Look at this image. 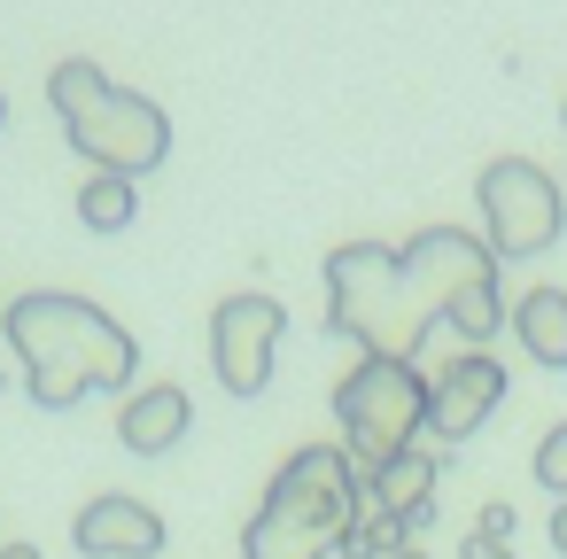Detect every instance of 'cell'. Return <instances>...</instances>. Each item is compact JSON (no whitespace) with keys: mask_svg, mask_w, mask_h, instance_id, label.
Segmentation results:
<instances>
[{"mask_svg":"<svg viewBox=\"0 0 567 559\" xmlns=\"http://www.w3.org/2000/svg\"><path fill=\"white\" fill-rule=\"evenodd\" d=\"M474 536L505 544V536H513V505H505V497H489V505H482V520H474Z\"/></svg>","mask_w":567,"mask_h":559,"instance_id":"17","label":"cell"},{"mask_svg":"<svg viewBox=\"0 0 567 559\" xmlns=\"http://www.w3.org/2000/svg\"><path fill=\"white\" fill-rule=\"evenodd\" d=\"M528 474H536V482H544L551 497H567V420H559V427H551V435L536 443V458H528Z\"/></svg>","mask_w":567,"mask_h":559,"instance_id":"16","label":"cell"},{"mask_svg":"<svg viewBox=\"0 0 567 559\" xmlns=\"http://www.w3.org/2000/svg\"><path fill=\"white\" fill-rule=\"evenodd\" d=\"M365 505L373 497H365L358 458L342 443H303V451L280 458L265 505L249 513L241 559H327V551H342V536Z\"/></svg>","mask_w":567,"mask_h":559,"instance_id":"3","label":"cell"},{"mask_svg":"<svg viewBox=\"0 0 567 559\" xmlns=\"http://www.w3.org/2000/svg\"><path fill=\"white\" fill-rule=\"evenodd\" d=\"M0 311H9V303H0Z\"/></svg>","mask_w":567,"mask_h":559,"instance_id":"23","label":"cell"},{"mask_svg":"<svg viewBox=\"0 0 567 559\" xmlns=\"http://www.w3.org/2000/svg\"><path fill=\"white\" fill-rule=\"evenodd\" d=\"M187 427H195V396H187L179 381H156V389H141V396L117 412V443H125L133 458H164Z\"/></svg>","mask_w":567,"mask_h":559,"instance_id":"10","label":"cell"},{"mask_svg":"<svg viewBox=\"0 0 567 559\" xmlns=\"http://www.w3.org/2000/svg\"><path fill=\"white\" fill-rule=\"evenodd\" d=\"M513 334H520V350L544 365V373H567V288H520V303H513Z\"/></svg>","mask_w":567,"mask_h":559,"instance_id":"12","label":"cell"},{"mask_svg":"<svg viewBox=\"0 0 567 559\" xmlns=\"http://www.w3.org/2000/svg\"><path fill=\"white\" fill-rule=\"evenodd\" d=\"M334 420H342V451L358 458V474H381L427 427V381H420V365H404V358H358L334 381Z\"/></svg>","mask_w":567,"mask_h":559,"instance_id":"4","label":"cell"},{"mask_svg":"<svg viewBox=\"0 0 567 559\" xmlns=\"http://www.w3.org/2000/svg\"><path fill=\"white\" fill-rule=\"evenodd\" d=\"M102 94H110V71H102L94 55H71V63H55V71H48V110H55L63 125H71L86 102H102Z\"/></svg>","mask_w":567,"mask_h":559,"instance_id":"14","label":"cell"},{"mask_svg":"<svg viewBox=\"0 0 567 559\" xmlns=\"http://www.w3.org/2000/svg\"><path fill=\"white\" fill-rule=\"evenodd\" d=\"M0 125H9V94H0Z\"/></svg>","mask_w":567,"mask_h":559,"instance_id":"22","label":"cell"},{"mask_svg":"<svg viewBox=\"0 0 567 559\" xmlns=\"http://www.w3.org/2000/svg\"><path fill=\"white\" fill-rule=\"evenodd\" d=\"M474 203H482V226H489V257H544L567 226V195L544 164L528 156H497L482 164L474 179Z\"/></svg>","mask_w":567,"mask_h":559,"instance_id":"5","label":"cell"},{"mask_svg":"<svg viewBox=\"0 0 567 559\" xmlns=\"http://www.w3.org/2000/svg\"><path fill=\"white\" fill-rule=\"evenodd\" d=\"M435 458L427 451H404V458H389L381 474H365V497H373V513H389L404 536H420V528H435Z\"/></svg>","mask_w":567,"mask_h":559,"instance_id":"11","label":"cell"},{"mask_svg":"<svg viewBox=\"0 0 567 559\" xmlns=\"http://www.w3.org/2000/svg\"><path fill=\"white\" fill-rule=\"evenodd\" d=\"M404 544H412V536H404L389 513H358V520H350V536H342V559H396Z\"/></svg>","mask_w":567,"mask_h":559,"instance_id":"15","label":"cell"},{"mask_svg":"<svg viewBox=\"0 0 567 559\" xmlns=\"http://www.w3.org/2000/svg\"><path fill=\"white\" fill-rule=\"evenodd\" d=\"M458 559H513V544H489V536H466Z\"/></svg>","mask_w":567,"mask_h":559,"instance_id":"18","label":"cell"},{"mask_svg":"<svg viewBox=\"0 0 567 559\" xmlns=\"http://www.w3.org/2000/svg\"><path fill=\"white\" fill-rule=\"evenodd\" d=\"M443 319L466 342H489L505 327L497 257L466 226H420L404 249H389V241L327 249V334L358 342L365 358H404L412 365V350Z\"/></svg>","mask_w":567,"mask_h":559,"instance_id":"1","label":"cell"},{"mask_svg":"<svg viewBox=\"0 0 567 559\" xmlns=\"http://www.w3.org/2000/svg\"><path fill=\"white\" fill-rule=\"evenodd\" d=\"M551 544H559V559H567V497H559V513H551Z\"/></svg>","mask_w":567,"mask_h":559,"instance_id":"19","label":"cell"},{"mask_svg":"<svg viewBox=\"0 0 567 559\" xmlns=\"http://www.w3.org/2000/svg\"><path fill=\"white\" fill-rule=\"evenodd\" d=\"M141 218V195H133V179H110V172H94L86 187H79V226L86 234H125Z\"/></svg>","mask_w":567,"mask_h":559,"instance_id":"13","label":"cell"},{"mask_svg":"<svg viewBox=\"0 0 567 559\" xmlns=\"http://www.w3.org/2000/svg\"><path fill=\"white\" fill-rule=\"evenodd\" d=\"M497 404H505V365H497L489 350H458V358H443V373L427 381V435L466 443Z\"/></svg>","mask_w":567,"mask_h":559,"instance_id":"8","label":"cell"},{"mask_svg":"<svg viewBox=\"0 0 567 559\" xmlns=\"http://www.w3.org/2000/svg\"><path fill=\"white\" fill-rule=\"evenodd\" d=\"M63 133H71V148H79L94 172H110V179H141V172H156V164L172 156V117H164V102H148V94H133V86H110V94L86 102Z\"/></svg>","mask_w":567,"mask_h":559,"instance_id":"6","label":"cell"},{"mask_svg":"<svg viewBox=\"0 0 567 559\" xmlns=\"http://www.w3.org/2000/svg\"><path fill=\"white\" fill-rule=\"evenodd\" d=\"M0 334H9L40 412H71L94 389H133V373H141L133 327L110 319L102 303L71 296V288H24L0 311Z\"/></svg>","mask_w":567,"mask_h":559,"instance_id":"2","label":"cell"},{"mask_svg":"<svg viewBox=\"0 0 567 559\" xmlns=\"http://www.w3.org/2000/svg\"><path fill=\"white\" fill-rule=\"evenodd\" d=\"M280 334H288V303L257 296V288H234L210 311V373H218V389L226 396H265Z\"/></svg>","mask_w":567,"mask_h":559,"instance_id":"7","label":"cell"},{"mask_svg":"<svg viewBox=\"0 0 567 559\" xmlns=\"http://www.w3.org/2000/svg\"><path fill=\"white\" fill-rule=\"evenodd\" d=\"M164 513L141 505V497H94L79 520H71V544L86 559H156L164 551Z\"/></svg>","mask_w":567,"mask_h":559,"instance_id":"9","label":"cell"},{"mask_svg":"<svg viewBox=\"0 0 567 559\" xmlns=\"http://www.w3.org/2000/svg\"><path fill=\"white\" fill-rule=\"evenodd\" d=\"M0 559H40V544H0Z\"/></svg>","mask_w":567,"mask_h":559,"instance_id":"20","label":"cell"},{"mask_svg":"<svg viewBox=\"0 0 567 559\" xmlns=\"http://www.w3.org/2000/svg\"><path fill=\"white\" fill-rule=\"evenodd\" d=\"M396 559H427V551H420V544H404V551H396Z\"/></svg>","mask_w":567,"mask_h":559,"instance_id":"21","label":"cell"}]
</instances>
